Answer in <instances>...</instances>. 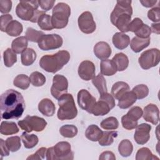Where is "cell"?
Returning a JSON list of instances; mask_svg holds the SVG:
<instances>
[{"label": "cell", "instance_id": "1", "mask_svg": "<svg viewBox=\"0 0 160 160\" xmlns=\"http://www.w3.org/2000/svg\"><path fill=\"white\" fill-rule=\"evenodd\" d=\"M24 98L18 91L8 89L1 95L0 110L3 119H19L25 109Z\"/></svg>", "mask_w": 160, "mask_h": 160}, {"label": "cell", "instance_id": "2", "mask_svg": "<svg viewBox=\"0 0 160 160\" xmlns=\"http://www.w3.org/2000/svg\"><path fill=\"white\" fill-rule=\"evenodd\" d=\"M131 1H117L116 5L112 11L110 19L112 24L122 32H128V27L131 20L132 8Z\"/></svg>", "mask_w": 160, "mask_h": 160}, {"label": "cell", "instance_id": "3", "mask_svg": "<svg viewBox=\"0 0 160 160\" xmlns=\"http://www.w3.org/2000/svg\"><path fill=\"white\" fill-rule=\"evenodd\" d=\"M70 59V54L65 50L59 51L52 55H44L39 60L40 67L44 71L55 73L62 69Z\"/></svg>", "mask_w": 160, "mask_h": 160}, {"label": "cell", "instance_id": "4", "mask_svg": "<svg viewBox=\"0 0 160 160\" xmlns=\"http://www.w3.org/2000/svg\"><path fill=\"white\" fill-rule=\"evenodd\" d=\"M38 1H21L16 8V14L22 20L37 22L39 17L44 12L38 10Z\"/></svg>", "mask_w": 160, "mask_h": 160}, {"label": "cell", "instance_id": "5", "mask_svg": "<svg viewBox=\"0 0 160 160\" xmlns=\"http://www.w3.org/2000/svg\"><path fill=\"white\" fill-rule=\"evenodd\" d=\"M59 109L58 118L60 120H71L74 119L78 114V110L71 94H64L58 99Z\"/></svg>", "mask_w": 160, "mask_h": 160}, {"label": "cell", "instance_id": "6", "mask_svg": "<svg viewBox=\"0 0 160 160\" xmlns=\"http://www.w3.org/2000/svg\"><path fill=\"white\" fill-rule=\"evenodd\" d=\"M74 159V153L71 151V144L66 141L58 142L53 147L47 149L48 160H71Z\"/></svg>", "mask_w": 160, "mask_h": 160}, {"label": "cell", "instance_id": "7", "mask_svg": "<svg viewBox=\"0 0 160 160\" xmlns=\"http://www.w3.org/2000/svg\"><path fill=\"white\" fill-rule=\"evenodd\" d=\"M52 14V23L54 28L62 29L68 23L71 8L66 3L59 2L53 8Z\"/></svg>", "mask_w": 160, "mask_h": 160}, {"label": "cell", "instance_id": "8", "mask_svg": "<svg viewBox=\"0 0 160 160\" xmlns=\"http://www.w3.org/2000/svg\"><path fill=\"white\" fill-rule=\"evenodd\" d=\"M18 125L21 129L27 132H31L32 131L41 132L46 127L47 122L42 118L28 115L22 120L18 121Z\"/></svg>", "mask_w": 160, "mask_h": 160}, {"label": "cell", "instance_id": "9", "mask_svg": "<svg viewBox=\"0 0 160 160\" xmlns=\"http://www.w3.org/2000/svg\"><path fill=\"white\" fill-rule=\"evenodd\" d=\"M115 106L114 97L109 93H104L100 95L99 100L96 102L92 108V113L96 116H104Z\"/></svg>", "mask_w": 160, "mask_h": 160}, {"label": "cell", "instance_id": "10", "mask_svg": "<svg viewBox=\"0 0 160 160\" xmlns=\"http://www.w3.org/2000/svg\"><path fill=\"white\" fill-rule=\"evenodd\" d=\"M160 61V51L157 48H151L144 51L138 59V62L143 69H149L156 66Z\"/></svg>", "mask_w": 160, "mask_h": 160}, {"label": "cell", "instance_id": "11", "mask_svg": "<svg viewBox=\"0 0 160 160\" xmlns=\"http://www.w3.org/2000/svg\"><path fill=\"white\" fill-rule=\"evenodd\" d=\"M63 40L57 34H44L38 42L39 48L43 51L56 49L62 46Z\"/></svg>", "mask_w": 160, "mask_h": 160}, {"label": "cell", "instance_id": "12", "mask_svg": "<svg viewBox=\"0 0 160 160\" xmlns=\"http://www.w3.org/2000/svg\"><path fill=\"white\" fill-rule=\"evenodd\" d=\"M68 88V81L65 76L61 74H56L53 77L51 93L55 99H58L61 96L66 94Z\"/></svg>", "mask_w": 160, "mask_h": 160}, {"label": "cell", "instance_id": "13", "mask_svg": "<svg viewBox=\"0 0 160 160\" xmlns=\"http://www.w3.org/2000/svg\"><path fill=\"white\" fill-rule=\"evenodd\" d=\"M78 26L80 30L85 34H91L96 29V22L89 11L83 12L78 18Z\"/></svg>", "mask_w": 160, "mask_h": 160}, {"label": "cell", "instance_id": "14", "mask_svg": "<svg viewBox=\"0 0 160 160\" xmlns=\"http://www.w3.org/2000/svg\"><path fill=\"white\" fill-rule=\"evenodd\" d=\"M96 102V98L86 89H81L78 92V103L82 109L91 114L92 108Z\"/></svg>", "mask_w": 160, "mask_h": 160}, {"label": "cell", "instance_id": "15", "mask_svg": "<svg viewBox=\"0 0 160 160\" xmlns=\"http://www.w3.org/2000/svg\"><path fill=\"white\" fill-rule=\"evenodd\" d=\"M134 132V139L135 141L140 145H143L148 142L150 138V131L151 126L146 123H142L136 126Z\"/></svg>", "mask_w": 160, "mask_h": 160}, {"label": "cell", "instance_id": "16", "mask_svg": "<svg viewBox=\"0 0 160 160\" xmlns=\"http://www.w3.org/2000/svg\"><path fill=\"white\" fill-rule=\"evenodd\" d=\"M95 65L88 60L82 61L78 67V74L79 77L85 81H89L95 76Z\"/></svg>", "mask_w": 160, "mask_h": 160}, {"label": "cell", "instance_id": "17", "mask_svg": "<svg viewBox=\"0 0 160 160\" xmlns=\"http://www.w3.org/2000/svg\"><path fill=\"white\" fill-rule=\"evenodd\" d=\"M142 116L146 121L156 125L159 120V110L156 105L150 103L144 107Z\"/></svg>", "mask_w": 160, "mask_h": 160}, {"label": "cell", "instance_id": "18", "mask_svg": "<svg viewBox=\"0 0 160 160\" xmlns=\"http://www.w3.org/2000/svg\"><path fill=\"white\" fill-rule=\"evenodd\" d=\"M111 52L110 46L104 41L98 42L94 46L95 56L101 60L107 59L111 56Z\"/></svg>", "mask_w": 160, "mask_h": 160}, {"label": "cell", "instance_id": "19", "mask_svg": "<svg viewBox=\"0 0 160 160\" xmlns=\"http://www.w3.org/2000/svg\"><path fill=\"white\" fill-rule=\"evenodd\" d=\"M38 109L44 116L50 117L54 114L56 106L51 99L44 98L39 102L38 104Z\"/></svg>", "mask_w": 160, "mask_h": 160}, {"label": "cell", "instance_id": "20", "mask_svg": "<svg viewBox=\"0 0 160 160\" xmlns=\"http://www.w3.org/2000/svg\"><path fill=\"white\" fill-rule=\"evenodd\" d=\"M112 41L115 48L122 50L128 46L130 43V38L127 34L118 32L113 35Z\"/></svg>", "mask_w": 160, "mask_h": 160}, {"label": "cell", "instance_id": "21", "mask_svg": "<svg viewBox=\"0 0 160 160\" xmlns=\"http://www.w3.org/2000/svg\"><path fill=\"white\" fill-rule=\"evenodd\" d=\"M136 96L132 91H128L125 92L119 99L118 106L121 109H128L136 101Z\"/></svg>", "mask_w": 160, "mask_h": 160}, {"label": "cell", "instance_id": "22", "mask_svg": "<svg viewBox=\"0 0 160 160\" xmlns=\"http://www.w3.org/2000/svg\"><path fill=\"white\" fill-rule=\"evenodd\" d=\"M100 74L107 76H112L117 72L116 66L112 59L101 60L100 63Z\"/></svg>", "mask_w": 160, "mask_h": 160}, {"label": "cell", "instance_id": "23", "mask_svg": "<svg viewBox=\"0 0 160 160\" xmlns=\"http://www.w3.org/2000/svg\"><path fill=\"white\" fill-rule=\"evenodd\" d=\"M150 44V38H141L139 37H134L131 41L130 46L134 52H139Z\"/></svg>", "mask_w": 160, "mask_h": 160}, {"label": "cell", "instance_id": "24", "mask_svg": "<svg viewBox=\"0 0 160 160\" xmlns=\"http://www.w3.org/2000/svg\"><path fill=\"white\" fill-rule=\"evenodd\" d=\"M129 89L130 88L128 83L123 81H118L113 84L111 88V94L115 99L119 100Z\"/></svg>", "mask_w": 160, "mask_h": 160}, {"label": "cell", "instance_id": "25", "mask_svg": "<svg viewBox=\"0 0 160 160\" xmlns=\"http://www.w3.org/2000/svg\"><path fill=\"white\" fill-rule=\"evenodd\" d=\"M112 60L114 62L117 68V71H122L125 70L129 65L128 58L125 54L122 52H119L115 54Z\"/></svg>", "mask_w": 160, "mask_h": 160}, {"label": "cell", "instance_id": "26", "mask_svg": "<svg viewBox=\"0 0 160 160\" xmlns=\"http://www.w3.org/2000/svg\"><path fill=\"white\" fill-rule=\"evenodd\" d=\"M28 45V39L25 36H20L14 39L11 44V49L16 54L22 53Z\"/></svg>", "mask_w": 160, "mask_h": 160}, {"label": "cell", "instance_id": "27", "mask_svg": "<svg viewBox=\"0 0 160 160\" xmlns=\"http://www.w3.org/2000/svg\"><path fill=\"white\" fill-rule=\"evenodd\" d=\"M102 134V131L95 124L90 125L85 131V136L87 139L91 141H98Z\"/></svg>", "mask_w": 160, "mask_h": 160}, {"label": "cell", "instance_id": "28", "mask_svg": "<svg viewBox=\"0 0 160 160\" xmlns=\"http://www.w3.org/2000/svg\"><path fill=\"white\" fill-rule=\"evenodd\" d=\"M36 59V53L32 48H27L21 55V63L26 66H30L34 63Z\"/></svg>", "mask_w": 160, "mask_h": 160}, {"label": "cell", "instance_id": "29", "mask_svg": "<svg viewBox=\"0 0 160 160\" xmlns=\"http://www.w3.org/2000/svg\"><path fill=\"white\" fill-rule=\"evenodd\" d=\"M19 129L14 122L2 121L1 124L0 132L3 135H12L19 132Z\"/></svg>", "mask_w": 160, "mask_h": 160}, {"label": "cell", "instance_id": "30", "mask_svg": "<svg viewBox=\"0 0 160 160\" xmlns=\"http://www.w3.org/2000/svg\"><path fill=\"white\" fill-rule=\"evenodd\" d=\"M23 30L22 25L16 20H12L7 26L6 32L10 36H18L20 35Z\"/></svg>", "mask_w": 160, "mask_h": 160}, {"label": "cell", "instance_id": "31", "mask_svg": "<svg viewBox=\"0 0 160 160\" xmlns=\"http://www.w3.org/2000/svg\"><path fill=\"white\" fill-rule=\"evenodd\" d=\"M21 140L24 146L27 149H31L35 147L39 142L38 138L34 134H28L27 132H24L21 135Z\"/></svg>", "mask_w": 160, "mask_h": 160}, {"label": "cell", "instance_id": "32", "mask_svg": "<svg viewBox=\"0 0 160 160\" xmlns=\"http://www.w3.org/2000/svg\"><path fill=\"white\" fill-rule=\"evenodd\" d=\"M38 24L39 27L45 31H51L54 29V26L52 23L51 16L44 12L42 14L38 19Z\"/></svg>", "mask_w": 160, "mask_h": 160}, {"label": "cell", "instance_id": "33", "mask_svg": "<svg viewBox=\"0 0 160 160\" xmlns=\"http://www.w3.org/2000/svg\"><path fill=\"white\" fill-rule=\"evenodd\" d=\"M92 82L93 85L98 90V92H99L100 95L108 92H107L108 89L106 87V81L103 75L99 73L98 76H94L92 79Z\"/></svg>", "mask_w": 160, "mask_h": 160}, {"label": "cell", "instance_id": "34", "mask_svg": "<svg viewBox=\"0 0 160 160\" xmlns=\"http://www.w3.org/2000/svg\"><path fill=\"white\" fill-rule=\"evenodd\" d=\"M118 136V132L115 131H102V134L98 140L99 144L102 146H109L112 144L114 138Z\"/></svg>", "mask_w": 160, "mask_h": 160}, {"label": "cell", "instance_id": "35", "mask_svg": "<svg viewBox=\"0 0 160 160\" xmlns=\"http://www.w3.org/2000/svg\"><path fill=\"white\" fill-rule=\"evenodd\" d=\"M133 151L132 142L128 139L122 140L118 146V151L122 157L129 156Z\"/></svg>", "mask_w": 160, "mask_h": 160}, {"label": "cell", "instance_id": "36", "mask_svg": "<svg viewBox=\"0 0 160 160\" xmlns=\"http://www.w3.org/2000/svg\"><path fill=\"white\" fill-rule=\"evenodd\" d=\"M44 35V34L43 32L37 31L30 27L27 28L25 32V37L26 38L28 41L38 43Z\"/></svg>", "mask_w": 160, "mask_h": 160}, {"label": "cell", "instance_id": "37", "mask_svg": "<svg viewBox=\"0 0 160 160\" xmlns=\"http://www.w3.org/2000/svg\"><path fill=\"white\" fill-rule=\"evenodd\" d=\"M30 82L29 78L24 74L18 75L13 81V84L16 87L23 90L29 88Z\"/></svg>", "mask_w": 160, "mask_h": 160}, {"label": "cell", "instance_id": "38", "mask_svg": "<svg viewBox=\"0 0 160 160\" xmlns=\"http://www.w3.org/2000/svg\"><path fill=\"white\" fill-rule=\"evenodd\" d=\"M78 128L74 125L66 124L61 126L59 129L60 134L64 138H72L78 134Z\"/></svg>", "mask_w": 160, "mask_h": 160}, {"label": "cell", "instance_id": "39", "mask_svg": "<svg viewBox=\"0 0 160 160\" xmlns=\"http://www.w3.org/2000/svg\"><path fill=\"white\" fill-rule=\"evenodd\" d=\"M136 160H154V159H159L158 157L154 156L150 149L148 148L144 147L139 149L136 154Z\"/></svg>", "mask_w": 160, "mask_h": 160}, {"label": "cell", "instance_id": "40", "mask_svg": "<svg viewBox=\"0 0 160 160\" xmlns=\"http://www.w3.org/2000/svg\"><path fill=\"white\" fill-rule=\"evenodd\" d=\"M4 63L6 67H11L17 61V56L12 49L8 48L3 54Z\"/></svg>", "mask_w": 160, "mask_h": 160}, {"label": "cell", "instance_id": "41", "mask_svg": "<svg viewBox=\"0 0 160 160\" xmlns=\"http://www.w3.org/2000/svg\"><path fill=\"white\" fill-rule=\"evenodd\" d=\"M30 82L36 87H39L43 86L46 82V78L41 72L38 71H34L32 72L29 77Z\"/></svg>", "mask_w": 160, "mask_h": 160}, {"label": "cell", "instance_id": "42", "mask_svg": "<svg viewBox=\"0 0 160 160\" xmlns=\"http://www.w3.org/2000/svg\"><path fill=\"white\" fill-rule=\"evenodd\" d=\"M102 128L106 130H114L119 126V122L115 117H109L102 120L100 124Z\"/></svg>", "mask_w": 160, "mask_h": 160}, {"label": "cell", "instance_id": "43", "mask_svg": "<svg viewBox=\"0 0 160 160\" xmlns=\"http://www.w3.org/2000/svg\"><path fill=\"white\" fill-rule=\"evenodd\" d=\"M6 143L9 151L11 152L18 151L21 146V138L18 136H11L7 138L6 140Z\"/></svg>", "mask_w": 160, "mask_h": 160}, {"label": "cell", "instance_id": "44", "mask_svg": "<svg viewBox=\"0 0 160 160\" xmlns=\"http://www.w3.org/2000/svg\"><path fill=\"white\" fill-rule=\"evenodd\" d=\"M132 91L134 93L137 99H141L148 96L149 88L145 84H139L134 87Z\"/></svg>", "mask_w": 160, "mask_h": 160}, {"label": "cell", "instance_id": "45", "mask_svg": "<svg viewBox=\"0 0 160 160\" xmlns=\"http://www.w3.org/2000/svg\"><path fill=\"white\" fill-rule=\"evenodd\" d=\"M142 113H143L142 110L140 107L134 106L128 111L126 115L131 120L134 121H138V120L142 116Z\"/></svg>", "mask_w": 160, "mask_h": 160}, {"label": "cell", "instance_id": "46", "mask_svg": "<svg viewBox=\"0 0 160 160\" xmlns=\"http://www.w3.org/2000/svg\"><path fill=\"white\" fill-rule=\"evenodd\" d=\"M121 123L122 127L127 130H131L136 128L138 124V121H134L131 120L128 117L126 114L124 115L121 118Z\"/></svg>", "mask_w": 160, "mask_h": 160}, {"label": "cell", "instance_id": "47", "mask_svg": "<svg viewBox=\"0 0 160 160\" xmlns=\"http://www.w3.org/2000/svg\"><path fill=\"white\" fill-rule=\"evenodd\" d=\"M134 33L137 37L141 38H149L151 34V29L149 26L144 24L140 29Z\"/></svg>", "mask_w": 160, "mask_h": 160}, {"label": "cell", "instance_id": "48", "mask_svg": "<svg viewBox=\"0 0 160 160\" xmlns=\"http://www.w3.org/2000/svg\"><path fill=\"white\" fill-rule=\"evenodd\" d=\"M47 148L44 147H42L38 149V151L33 154H31L29 157L27 158V159H32V160H42L45 159V156H46Z\"/></svg>", "mask_w": 160, "mask_h": 160}, {"label": "cell", "instance_id": "49", "mask_svg": "<svg viewBox=\"0 0 160 160\" xmlns=\"http://www.w3.org/2000/svg\"><path fill=\"white\" fill-rule=\"evenodd\" d=\"M148 18L154 22H159L160 20V9L159 7H154L151 9L149 10L148 12Z\"/></svg>", "mask_w": 160, "mask_h": 160}, {"label": "cell", "instance_id": "50", "mask_svg": "<svg viewBox=\"0 0 160 160\" xmlns=\"http://www.w3.org/2000/svg\"><path fill=\"white\" fill-rule=\"evenodd\" d=\"M12 21V17L11 15L9 14L1 15L0 17L1 31L2 32H5L7 26Z\"/></svg>", "mask_w": 160, "mask_h": 160}, {"label": "cell", "instance_id": "51", "mask_svg": "<svg viewBox=\"0 0 160 160\" xmlns=\"http://www.w3.org/2000/svg\"><path fill=\"white\" fill-rule=\"evenodd\" d=\"M143 24L144 23L140 18H136L132 21L130 22L128 27V30L129 31H130L131 32H135L137 31H138Z\"/></svg>", "mask_w": 160, "mask_h": 160}, {"label": "cell", "instance_id": "52", "mask_svg": "<svg viewBox=\"0 0 160 160\" xmlns=\"http://www.w3.org/2000/svg\"><path fill=\"white\" fill-rule=\"evenodd\" d=\"M12 8V1L10 0H0V12L6 14L10 12Z\"/></svg>", "mask_w": 160, "mask_h": 160}, {"label": "cell", "instance_id": "53", "mask_svg": "<svg viewBox=\"0 0 160 160\" xmlns=\"http://www.w3.org/2000/svg\"><path fill=\"white\" fill-rule=\"evenodd\" d=\"M54 0H39L38 1L39 6L44 11H48L54 6Z\"/></svg>", "mask_w": 160, "mask_h": 160}, {"label": "cell", "instance_id": "54", "mask_svg": "<svg viewBox=\"0 0 160 160\" xmlns=\"http://www.w3.org/2000/svg\"><path fill=\"white\" fill-rule=\"evenodd\" d=\"M0 146L1 156H8L9 154V149L7 146L6 141H4L2 139H0Z\"/></svg>", "mask_w": 160, "mask_h": 160}, {"label": "cell", "instance_id": "55", "mask_svg": "<svg viewBox=\"0 0 160 160\" xmlns=\"http://www.w3.org/2000/svg\"><path fill=\"white\" fill-rule=\"evenodd\" d=\"M101 160H104V159H108V160H115L116 157L114 154V153L111 151H104L102 152L99 158Z\"/></svg>", "mask_w": 160, "mask_h": 160}, {"label": "cell", "instance_id": "56", "mask_svg": "<svg viewBox=\"0 0 160 160\" xmlns=\"http://www.w3.org/2000/svg\"><path fill=\"white\" fill-rule=\"evenodd\" d=\"M140 2L142 4V5L146 8H151L154 6L156 3L157 2L156 0H152V1H150V0H144L140 1Z\"/></svg>", "mask_w": 160, "mask_h": 160}, {"label": "cell", "instance_id": "57", "mask_svg": "<svg viewBox=\"0 0 160 160\" xmlns=\"http://www.w3.org/2000/svg\"><path fill=\"white\" fill-rule=\"evenodd\" d=\"M151 32L157 34H160V24L159 23H152L151 24Z\"/></svg>", "mask_w": 160, "mask_h": 160}]
</instances>
